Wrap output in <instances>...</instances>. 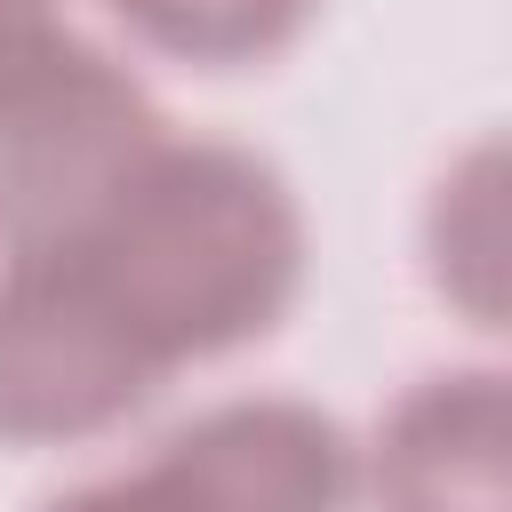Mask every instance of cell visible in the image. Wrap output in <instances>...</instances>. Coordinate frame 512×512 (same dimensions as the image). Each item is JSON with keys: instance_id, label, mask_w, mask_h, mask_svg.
<instances>
[{"instance_id": "1", "label": "cell", "mask_w": 512, "mask_h": 512, "mask_svg": "<svg viewBox=\"0 0 512 512\" xmlns=\"http://www.w3.org/2000/svg\"><path fill=\"white\" fill-rule=\"evenodd\" d=\"M56 256L168 384L288 320L304 296V208L248 144L160 136Z\"/></svg>"}, {"instance_id": "2", "label": "cell", "mask_w": 512, "mask_h": 512, "mask_svg": "<svg viewBox=\"0 0 512 512\" xmlns=\"http://www.w3.org/2000/svg\"><path fill=\"white\" fill-rule=\"evenodd\" d=\"M160 136L168 120L152 88L120 56L56 24L0 72V264L80 240Z\"/></svg>"}, {"instance_id": "3", "label": "cell", "mask_w": 512, "mask_h": 512, "mask_svg": "<svg viewBox=\"0 0 512 512\" xmlns=\"http://www.w3.org/2000/svg\"><path fill=\"white\" fill-rule=\"evenodd\" d=\"M160 392L152 360L88 296L64 256L0 264V440L72 448L120 432Z\"/></svg>"}, {"instance_id": "4", "label": "cell", "mask_w": 512, "mask_h": 512, "mask_svg": "<svg viewBox=\"0 0 512 512\" xmlns=\"http://www.w3.org/2000/svg\"><path fill=\"white\" fill-rule=\"evenodd\" d=\"M136 480L168 512H352L360 448L312 400L240 392L160 432Z\"/></svg>"}, {"instance_id": "5", "label": "cell", "mask_w": 512, "mask_h": 512, "mask_svg": "<svg viewBox=\"0 0 512 512\" xmlns=\"http://www.w3.org/2000/svg\"><path fill=\"white\" fill-rule=\"evenodd\" d=\"M360 488L376 512H512V376H416L360 448Z\"/></svg>"}, {"instance_id": "6", "label": "cell", "mask_w": 512, "mask_h": 512, "mask_svg": "<svg viewBox=\"0 0 512 512\" xmlns=\"http://www.w3.org/2000/svg\"><path fill=\"white\" fill-rule=\"evenodd\" d=\"M424 264H432V288L472 328H504V144L496 136H480L432 184Z\"/></svg>"}, {"instance_id": "7", "label": "cell", "mask_w": 512, "mask_h": 512, "mask_svg": "<svg viewBox=\"0 0 512 512\" xmlns=\"http://www.w3.org/2000/svg\"><path fill=\"white\" fill-rule=\"evenodd\" d=\"M104 8L128 24V40H144L168 64H192V72L272 64L320 16V0H104Z\"/></svg>"}, {"instance_id": "8", "label": "cell", "mask_w": 512, "mask_h": 512, "mask_svg": "<svg viewBox=\"0 0 512 512\" xmlns=\"http://www.w3.org/2000/svg\"><path fill=\"white\" fill-rule=\"evenodd\" d=\"M40 512H168L136 472H112V480H80V488H64V496H48Z\"/></svg>"}, {"instance_id": "9", "label": "cell", "mask_w": 512, "mask_h": 512, "mask_svg": "<svg viewBox=\"0 0 512 512\" xmlns=\"http://www.w3.org/2000/svg\"><path fill=\"white\" fill-rule=\"evenodd\" d=\"M56 24H64V16H56V0H0V72H8L16 56H32Z\"/></svg>"}]
</instances>
